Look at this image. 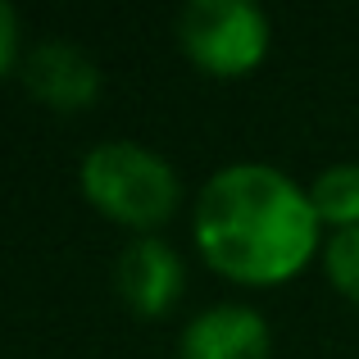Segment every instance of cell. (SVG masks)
<instances>
[{
    "label": "cell",
    "mask_w": 359,
    "mask_h": 359,
    "mask_svg": "<svg viewBox=\"0 0 359 359\" xmlns=\"http://www.w3.org/2000/svg\"><path fill=\"white\" fill-rule=\"evenodd\" d=\"M82 191L128 228H159L177 210V173L141 141H100L82 159Z\"/></svg>",
    "instance_id": "2"
},
{
    "label": "cell",
    "mask_w": 359,
    "mask_h": 359,
    "mask_svg": "<svg viewBox=\"0 0 359 359\" xmlns=\"http://www.w3.org/2000/svg\"><path fill=\"white\" fill-rule=\"evenodd\" d=\"M177 41L205 73L237 78L269 50V18L250 0H191L177 14Z\"/></svg>",
    "instance_id": "3"
},
{
    "label": "cell",
    "mask_w": 359,
    "mask_h": 359,
    "mask_svg": "<svg viewBox=\"0 0 359 359\" xmlns=\"http://www.w3.org/2000/svg\"><path fill=\"white\" fill-rule=\"evenodd\" d=\"M309 205L332 232L359 228V164H332L309 182Z\"/></svg>",
    "instance_id": "7"
},
{
    "label": "cell",
    "mask_w": 359,
    "mask_h": 359,
    "mask_svg": "<svg viewBox=\"0 0 359 359\" xmlns=\"http://www.w3.org/2000/svg\"><path fill=\"white\" fill-rule=\"evenodd\" d=\"M23 82L36 100H46L50 109H87L100 96V69L91 64L87 50H78L73 41H36L23 55Z\"/></svg>",
    "instance_id": "4"
},
{
    "label": "cell",
    "mask_w": 359,
    "mask_h": 359,
    "mask_svg": "<svg viewBox=\"0 0 359 359\" xmlns=\"http://www.w3.org/2000/svg\"><path fill=\"white\" fill-rule=\"evenodd\" d=\"M114 282H118V296L137 314H164V309H173L177 291H182V259L164 237L141 232V237L123 245L114 264Z\"/></svg>",
    "instance_id": "5"
},
{
    "label": "cell",
    "mask_w": 359,
    "mask_h": 359,
    "mask_svg": "<svg viewBox=\"0 0 359 359\" xmlns=\"http://www.w3.org/2000/svg\"><path fill=\"white\" fill-rule=\"evenodd\" d=\"M14 55H18V14L0 0V73H9Z\"/></svg>",
    "instance_id": "9"
},
{
    "label": "cell",
    "mask_w": 359,
    "mask_h": 359,
    "mask_svg": "<svg viewBox=\"0 0 359 359\" xmlns=\"http://www.w3.org/2000/svg\"><path fill=\"white\" fill-rule=\"evenodd\" d=\"M323 264H327L332 287L341 291L346 300H355V305H359V228L332 232L327 245H323Z\"/></svg>",
    "instance_id": "8"
},
{
    "label": "cell",
    "mask_w": 359,
    "mask_h": 359,
    "mask_svg": "<svg viewBox=\"0 0 359 359\" xmlns=\"http://www.w3.org/2000/svg\"><path fill=\"white\" fill-rule=\"evenodd\" d=\"M182 359H269V323L250 305H210L187 323Z\"/></svg>",
    "instance_id": "6"
},
{
    "label": "cell",
    "mask_w": 359,
    "mask_h": 359,
    "mask_svg": "<svg viewBox=\"0 0 359 359\" xmlns=\"http://www.w3.org/2000/svg\"><path fill=\"white\" fill-rule=\"evenodd\" d=\"M309 187L273 164H228L196 196V245L237 282H282L318 250Z\"/></svg>",
    "instance_id": "1"
}]
</instances>
